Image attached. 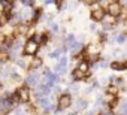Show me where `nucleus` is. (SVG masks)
Segmentation results:
<instances>
[{"label":"nucleus","instance_id":"nucleus-1","mask_svg":"<svg viewBox=\"0 0 127 115\" xmlns=\"http://www.w3.org/2000/svg\"><path fill=\"white\" fill-rule=\"evenodd\" d=\"M39 51H40V45H39V42L36 39V34H33V36L26 39V42L23 45L21 55L23 57H34V55L39 54Z\"/></svg>","mask_w":127,"mask_h":115},{"label":"nucleus","instance_id":"nucleus-2","mask_svg":"<svg viewBox=\"0 0 127 115\" xmlns=\"http://www.w3.org/2000/svg\"><path fill=\"white\" fill-rule=\"evenodd\" d=\"M72 105H73V97H72V94H69V93H61V94H58V97H57V100H55L57 114L66 111V109H69Z\"/></svg>","mask_w":127,"mask_h":115},{"label":"nucleus","instance_id":"nucleus-3","mask_svg":"<svg viewBox=\"0 0 127 115\" xmlns=\"http://www.w3.org/2000/svg\"><path fill=\"white\" fill-rule=\"evenodd\" d=\"M42 82V73L39 70H29L24 76V84L30 88H36Z\"/></svg>","mask_w":127,"mask_h":115},{"label":"nucleus","instance_id":"nucleus-4","mask_svg":"<svg viewBox=\"0 0 127 115\" xmlns=\"http://www.w3.org/2000/svg\"><path fill=\"white\" fill-rule=\"evenodd\" d=\"M105 11H106V15L114 17V18H118V17L123 15V12H124V6L118 2V0H111V2L108 3V6H106Z\"/></svg>","mask_w":127,"mask_h":115},{"label":"nucleus","instance_id":"nucleus-5","mask_svg":"<svg viewBox=\"0 0 127 115\" xmlns=\"http://www.w3.org/2000/svg\"><path fill=\"white\" fill-rule=\"evenodd\" d=\"M106 17V11L103 6H100L99 3H93L91 5V11H90V18L93 23H102L103 18Z\"/></svg>","mask_w":127,"mask_h":115},{"label":"nucleus","instance_id":"nucleus-6","mask_svg":"<svg viewBox=\"0 0 127 115\" xmlns=\"http://www.w3.org/2000/svg\"><path fill=\"white\" fill-rule=\"evenodd\" d=\"M15 93H17V96H18L21 105L30 103V100H32V88H30V87H27V85L24 84V85L18 87V88L15 90Z\"/></svg>","mask_w":127,"mask_h":115},{"label":"nucleus","instance_id":"nucleus-7","mask_svg":"<svg viewBox=\"0 0 127 115\" xmlns=\"http://www.w3.org/2000/svg\"><path fill=\"white\" fill-rule=\"evenodd\" d=\"M43 67V60L42 57L37 54L34 57H30V61H29V70H39Z\"/></svg>","mask_w":127,"mask_h":115},{"label":"nucleus","instance_id":"nucleus-8","mask_svg":"<svg viewBox=\"0 0 127 115\" xmlns=\"http://www.w3.org/2000/svg\"><path fill=\"white\" fill-rule=\"evenodd\" d=\"M0 6H2V12L6 14V15H9L11 12H14L15 8H17L14 0H0Z\"/></svg>","mask_w":127,"mask_h":115},{"label":"nucleus","instance_id":"nucleus-9","mask_svg":"<svg viewBox=\"0 0 127 115\" xmlns=\"http://www.w3.org/2000/svg\"><path fill=\"white\" fill-rule=\"evenodd\" d=\"M88 78H90L88 73H84V72L78 70L76 67L70 72V79H72L73 82H81V81H85V79H88Z\"/></svg>","mask_w":127,"mask_h":115},{"label":"nucleus","instance_id":"nucleus-10","mask_svg":"<svg viewBox=\"0 0 127 115\" xmlns=\"http://www.w3.org/2000/svg\"><path fill=\"white\" fill-rule=\"evenodd\" d=\"M73 106H75V111H76V112H85V111L88 109L90 103H88V100H87V99L81 97V99L73 100Z\"/></svg>","mask_w":127,"mask_h":115},{"label":"nucleus","instance_id":"nucleus-11","mask_svg":"<svg viewBox=\"0 0 127 115\" xmlns=\"http://www.w3.org/2000/svg\"><path fill=\"white\" fill-rule=\"evenodd\" d=\"M76 69H78V70H81V72H84V73H88V75H90V70H91V63H90L87 58H84V60L78 61Z\"/></svg>","mask_w":127,"mask_h":115},{"label":"nucleus","instance_id":"nucleus-12","mask_svg":"<svg viewBox=\"0 0 127 115\" xmlns=\"http://www.w3.org/2000/svg\"><path fill=\"white\" fill-rule=\"evenodd\" d=\"M105 94H109V96L118 97V94H120V88L115 87V85H112V84H109V85H106V88H105Z\"/></svg>","mask_w":127,"mask_h":115},{"label":"nucleus","instance_id":"nucleus-13","mask_svg":"<svg viewBox=\"0 0 127 115\" xmlns=\"http://www.w3.org/2000/svg\"><path fill=\"white\" fill-rule=\"evenodd\" d=\"M109 67H111L112 70H115V72H123V70H126L124 61H112V63H109Z\"/></svg>","mask_w":127,"mask_h":115},{"label":"nucleus","instance_id":"nucleus-14","mask_svg":"<svg viewBox=\"0 0 127 115\" xmlns=\"http://www.w3.org/2000/svg\"><path fill=\"white\" fill-rule=\"evenodd\" d=\"M126 42H127V31H121V33H117L115 34V43L124 45Z\"/></svg>","mask_w":127,"mask_h":115},{"label":"nucleus","instance_id":"nucleus-15","mask_svg":"<svg viewBox=\"0 0 127 115\" xmlns=\"http://www.w3.org/2000/svg\"><path fill=\"white\" fill-rule=\"evenodd\" d=\"M15 63V66H18L20 69H29V61H26V57H18V58L14 61Z\"/></svg>","mask_w":127,"mask_h":115},{"label":"nucleus","instance_id":"nucleus-16","mask_svg":"<svg viewBox=\"0 0 127 115\" xmlns=\"http://www.w3.org/2000/svg\"><path fill=\"white\" fill-rule=\"evenodd\" d=\"M48 27H49V34H57V33H60V26L57 24V23H49L48 24Z\"/></svg>","mask_w":127,"mask_h":115},{"label":"nucleus","instance_id":"nucleus-17","mask_svg":"<svg viewBox=\"0 0 127 115\" xmlns=\"http://www.w3.org/2000/svg\"><path fill=\"white\" fill-rule=\"evenodd\" d=\"M78 91H79V85L75 82V84H70L67 87V91L66 93H69V94H78Z\"/></svg>","mask_w":127,"mask_h":115},{"label":"nucleus","instance_id":"nucleus-18","mask_svg":"<svg viewBox=\"0 0 127 115\" xmlns=\"http://www.w3.org/2000/svg\"><path fill=\"white\" fill-rule=\"evenodd\" d=\"M90 30H91L93 33H96V31H97V23H93V24L90 26Z\"/></svg>","mask_w":127,"mask_h":115},{"label":"nucleus","instance_id":"nucleus-19","mask_svg":"<svg viewBox=\"0 0 127 115\" xmlns=\"http://www.w3.org/2000/svg\"><path fill=\"white\" fill-rule=\"evenodd\" d=\"M84 115H96V109H91V111H87Z\"/></svg>","mask_w":127,"mask_h":115},{"label":"nucleus","instance_id":"nucleus-20","mask_svg":"<svg viewBox=\"0 0 127 115\" xmlns=\"http://www.w3.org/2000/svg\"><path fill=\"white\" fill-rule=\"evenodd\" d=\"M67 115H79V112H76V111H72V112H69Z\"/></svg>","mask_w":127,"mask_h":115},{"label":"nucleus","instance_id":"nucleus-21","mask_svg":"<svg viewBox=\"0 0 127 115\" xmlns=\"http://www.w3.org/2000/svg\"><path fill=\"white\" fill-rule=\"evenodd\" d=\"M3 15H5V14L2 12V9H0V20H2V18H3Z\"/></svg>","mask_w":127,"mask_h":115},{"label":"nucleus","instance_id":"nucleus-22","mask_svg":"<svg viewBox=\"0 0 127 115\" xmlns=\"http://www.w3.org/2000/svg\"><path fill=\"white\" fill-rule=\"evenodd\" d=\"M124 66H126V70H127V60L124 61Z\"/></svg>","mask_w":127,"mask_h":115},{"label":"nucleus","instance_id":"nucleus-23","mask_svg":"<svg viewBox=\"0 0 127 115\" xmlns=\"http://www.w3.org/2000/svg\"><path fill=\"white\" fill-rule=\"evenodd\" d=\"M49 115H58V114H49Z\"/></svg>","mask_w":127,"mask_h":115}]
</instances>
